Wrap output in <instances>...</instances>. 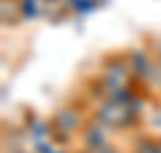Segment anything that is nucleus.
Segmentation results:
<instances>
[{"instance_id": "nucleus-1", "label": "nucleus", "mask_w": 161, "mask_h": 153, "mask_svg": "<svg viewBox=\"0 0 161 153\" xmlns=\"http://www.w3.org/2000/svg\"><path fill=\"white\" fill-rule=\"evenodd\" d=\"M132 74H135L132 65H128L125 60H108L106 62L103 74H101V84H103V91H106L108 100L130 91Z\"/></svg>"}, {"instance_id": "nucleus-2", "label": "nucleus", "mask_w": 161, "mask_h": 153, "mask_svg": "<svg viewBox=\"0 0 161 153\" xmlns=\"http://www.w3.org/2000/svg\"><path fill=\"white\" fill-rule=\"evenodd\" d=\"M137 120V103L132 96L128 98H111L99 110V122L108 127H130Z\"/></svg>"}, {"instance_id": "nucleus-3", "label": "nucleus", "mask_w": 161, "mask_h": 153, "mask_svg": "<svg viewBox=\"0 0 161 153\" xmlns=\"http://www.w3.org/2000/svg\"><path fill=\"white\" fill-rule=\"evenodd\" d=\"M77 127H80V115L75 113V110H60V113L55 115L53 129L58 132V136H60V139L70 136V134H72Z\"/></svg>"}, {"instance_id": "nucleus-4", "label": "nucleus", "mask_w": 161, "mask_h": 153, "mask_svg": "<svg viewBox=\"0 0 161 153\" xmlns=\"http://www.w3.org/2000/svg\"><path fill=\"white\" fill-rule=\"evenodd\" d=\"M67 10H70L67 0H41V12L51 19H60Z\"/></svg>"}, {"instance_id": "nucleus-5", "label": "nucleus", "mask_w": 161, "mask_h": 153, "mask_svg": "<svg viewBox=\"0 0 161 153\" xmlns=\"http://www.w3.org/2000/svg\"><path fill=\"white\" fill-rule=\"evenodd\" d=\"M3 24H14L22 17V3L19 0H3Z\"/></svg>"}, {"instance_id": "nucleus-6", "label": "nucleus", "mask_w": 161, "mask_h": 153, "mask_svg": "<svg viewBox=\"0 0 161 153\" xmlns=\"http://www.w3.org/2000/svg\"><path fill=\"white\" fill-rule=\"evenodd\" d=\"M101 3H103V0H67L70 10H72V12H77V14H89V12H94Z\"/></svg>"}, {"instance_id": "nucleus-7", "label": "nucleus", "mask_w": 161, "mask_h": 153, "mask_svg": "<svg viewBox=\"0 0 161 153\" xmlns=\"http://www.w3.org/2000/svg\"><path fill=\"white\" fill-rule=\"evenodd\" d=\"M22 3V17L24 19H36L41 12V0H19Z\"/></svg>"}, {"instance_id": "nucleus-8", "label": "nucleus", "mask_w": 161, "mask_h": 153, "mask_svg": "<svg viewBox=\"0 0 161 153\" xmlns=\"http://www.w3.org/2000/svg\"><path fill=\"white\" fill-rule=\"evenodd\" d=\"M137 153H161V144L159 141H142L137 146Z\"/></svg>"}, {"instance_id": "nucleus-9", "label": "nucleus", "mask_w": 161, "mask_h": 153, "mask_svg": "<svg viewBox=\"0 0 161 153\" xmlns=\"http://www.w3.org/2000/svg\"><path fill=\"white\" fill-rule=\"evenodd\" d=\"M87 141L92 144V146H99L101 141H103V134H101V129H92V132H89V136H87Z\"/></svg>"}, {"instance_id": "nucleus-10", "label": "nucleus", "mask_w": 161, "mask_h": 153, "mask_svg": "<svg viewBox=\"0 0 161 153\" xmlns=\"http://www.w3.org/2000/svg\"><path fill=\"white\" fill-rule=\"evenodd\" d=\"M156 55H159V60H161V41H156Z\"/></svg>"}, {"instance_id": "nucleus-11", "label": "nucleus", "mask_w": 161, "mask_h": 153, "mask_svg": "<svg viewBox=\"0 0 161 153\" xmlns=\"http://www.w3.org/2000/svg\"><path fill=\"white\" fill-rule=\"evenodd\" d=\"M99 153H115V151H111V148H101Z\"/></svg>"}, {"instance_id": "nucleus-12", "label": "nucleus", "mask_w": 161, "mask_h": 153, "mask_svg": "<svg viewBox=\"0 0 161 153\" xmlns=\"http://www.w3.org/2000/svg\"><path fill=\"white\" fill-rule=\"evenodd\" d=\"M156 122H159V125H161V117H159V120H156Z\"/></svg>"}, {"instance_id": "nucleus-13", "label": "nucleus", "mask_w": 161, "mask_h": 153, "mask_svg": "<svg viewBox=\"0 0 161 153\" xmlns=\"http://www.w3.org/2000/svg\"><path fill=\"white\" fill-rule=\"evenodd\" d=\"M14 153H22V151H14Z\"/></svg>"}]
</instances>
